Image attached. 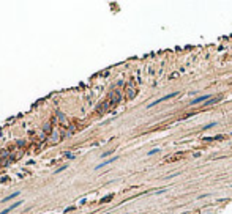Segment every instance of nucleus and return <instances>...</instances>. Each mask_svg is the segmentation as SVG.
<instances>
[{
  "label": "nucleus",
  "mask_w": 232,
  "mask_h": 214,
  "mask_svg": "<svg viewBox=\"0 0 232 214\" xmlns=\"http://www.w3.org/2000/svg\"><path fill=\"white\" fill-rule=\"evenodd\" d=\"M174 96H177V93H169V95H166V96H163V98H160V99H155L153 102H150V104L147 106V109H152L153 106H156V104H160V102H163V101H167V99H171V98H174Z\"/></svg>",
  "instance_id": "1"
},
{
  "label": "nucleus",
  "mask_w": 232,
  "mask_h": 214,
  "mask_svg": "<svg viewBox=\"0 0 232 214\" xmlns=\"http://www.w3.org/2000/svg\"><path fill=\"white\" fill-rule=\"evenodd\" d=\"M210 98H212V95H205V96H199V98H196V99H193L190 104L191 106H194V104H199V102H207L210 101Z\"/></svg>",
  "instance_id": "2"
},
{
  "label": "nucleus",
  "mask_w": 232,
  "mask_h": 214,
  "mask_svg": "<svg viewBox=\"0 0 232 214\" xmlns=\"http://www.w3.org/2000/svg\"><path fill=\"white\" fill-rule=\"evenodd\" d=\"M118 157L115 156V157H111V159H107V161H104V162H101V164H98L96 167H95V170H100V169H103V167H106V165H109V164H112V162H115Z\"/></svg>",
  "instance_id": "3"
},
{
  "label": "nucleus",
  "mask_w": 232,
  "mask_h": 214,
  "mask_svg": "<svg viewBox=\"0 0 232 214\" xmlns=\"http://www.w3.org/2000/svg\"><path fill=\"white\" fill-rule=\"evenodd\" d=\"M21 203H22V202H14L13 205H10V208H6V209H3V211H0V214H8L10 211H13V209H14V208H18V206H19Z\"/></svg>",
  "instance_id": "4"
},
{
  "label": "nucleus",
  "mask_w": 232,
  "mask_h": 214,
  "mask_svg": "<svg viewBox=\"0 0 232 214\" xmlns=\"http://www.w3.org/2000/svg\"><path fill=\"white\" fill-rule=\"evenodd\" d=\"M19 194H21V192H19V191H16V192H13V194H10L8 197H5L2 202H3V203H6V202H10V200H14L16 197H19Z\"/></svg>",
  "instance_id": "5"
},
{
  "label": "nucleus",
  "mask_w": 232,
  "mask_h": 214,
  "mask_svg": "<svg viewBox=\"0 0 232 214\" xmlns=\"http://www.w3.org/2000/svg\"><path fill=\"white\" fill-rule=\"evenodd\" d=\"M223 137L221 135H215V137H204V140L205 142H210V140H221Z\"/></svg>",
  "instance_id": "6"
},
{
  "label": "nucleus",
  "mask_w": 232,
  "mask_h": 214,
  "mask_svg": "<svg viewBox=\"0 0 232 214\" xmlns=\"http://www.w3.org/2000/svg\"><path fill=\"white\" fill-rule=\"evenodd\" d=\"M216 125H218V121H212V123H208V125H205L204 129H210V128H213V126H216Z\"/></svg>",
  "instance_id": "7"
},
{
  "label": "nucleus",
  "mask_w": 232,
  "mask_h": 214,
  "mask_svg": "<svg viewBox=\"0 0 232 214\" xmlns=\"http://www.w3.org/2000/svg\"><path fill=\"white\" fill-rule=\"evenodd\" d=\"M160 151H161V148H155V150H150L147 154H148V156H152V154H155V153H160Z\"/></svg>",
  "instance_id": "8"
},
{
  "label": "nucleus",
  "mask_w": 232,
  "mask_h": 214,
  "mask_svg": "<svg viewBox=\"0 0 232 214\" xmlns=\"http://www.w3.org/2000/svg\"><path fill=\"white\" fill-rule=\"evenodd\" d=\"M66 167H68V165H62L60 169H57V170H55V173H60V172H63V170H65Z\"/></svg>",
  "instance_id": "9"
},
{
  "label": "nucleus",
  "mask_w": 232,
  "mask_h": 214,
  "mask_svg": "<svg viewBox=\"0 0 232 214\" xmlns=\"http://www.w3.org/2000/svg\"><path fill=\"white\" fill-rule=\"evenodd\" d=\"M111 153H112V151H106V153H103V154H101V157H106V156H109Z\"/></svg>",
  "instance_id": "10"
},
{
  "label": "nucleus",
  "mask_w": 232,
  "mask_h": 214,
  "mask_svg": "<svg viewBox=\"0 0 232 214\" xmlns=\"http://www.w3.org/2000/svg\"><path fill=\"white\" fill-rule=\"evenodd\" d=\"M65 156H66V157H70V159H74V156L70 154V153H65Z\"/></svg>",
  "instance_id": "11"
},
{
  "label": "nucleus",
  "mask_w": 232,
  "mask_h": 214,
  "mask_svg": "<svg viewBox=\"0 0 232 214\" xmlns=\"http://www.w3.org/2000/svg\"><path fill=\"white\" fill-rule=\"evenodd\" d=\"M111 198H112V197H111V195H109V197H106V198H103V200H101V202H103V203H104V202H107V200H111Z\"/></svg>",
  "instance_id": "12"
},
{
  "label": "nucleus",
  "mask_w": 232,
  "mask_h": 214,
  "mask_svg": "<svg viewBox=\"0 0 232 214\" xmlns=\"http://www.w3.org/2000/svg\"><path fill=\"white\" fill-rule=\"evenodd\" d=\"M73 209H74V208L70 206V208H66V209H65V213H70V211H73Z\"/></svg>",
  "instance_id": "13"
},
{
  "label": "nucleus",
  "mask_w": 232,
  "mask_h": 214,
  "mask_svg": "<svg viewBox=\"0 0 232 214\" xmlns=\"http://www.w3.org/2000/svg\"><path fill=\"white\" fill-rule=\"evenodd\" d=\"M231 135H232V132H231Z\"/></svg>",
  "instance_id": "14"
}]
</instances>
